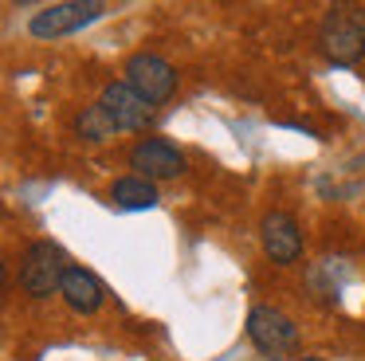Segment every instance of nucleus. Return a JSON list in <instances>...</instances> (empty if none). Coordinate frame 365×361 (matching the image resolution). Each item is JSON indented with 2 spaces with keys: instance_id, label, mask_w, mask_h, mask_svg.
<instances>
[{
  "instance_id": "f257e3e1",
  "label": "nucleus",
  "mask_w": 365,
  "mask_h": 361,
  "mask_svg": "<svg viewBox=\"0 0 365 361\" xmlns=\"http://www.w3.org/2000/svg\"><path fill=\"white\" fill-rule=\"evenodd\" d=\"M318 47L338 67L357 63L365 55V8H354V4L330 8L322 28H318Z\"/></svg>"
},
{
  "instance_id": "f03ea898",
  "label": "nucleus",
  "mask_w": 365,
  "mask_h": 361,
  "mask_svg": "<svg viewBox=\"0 0 365 361\" xmlns=\"http://www.w3.org/2000/svg\"><path fill=\"white\" fill-rule=\"evenodd\" d=\"M67 255L59 243L51 240H40L32 243V248L24 251V259H20V287H24V295L32 298H48L56 295L59 287H63V275H67Z\"/></svg>"
},
{
  "instance_id": "7ed1b4c3",
  "label": "nucleus",
  "mask_w": 365,
  "mask_h": 361,
  "mask_svg": "<svg viewBox=\"0 0 365 361\" xmlns=\"http://www.w3.org/2000/svg\"><path fill=\"white\" fill-rule=\"evenodd\" d=\"M103 12H106L103 0H63V4L40 8V12L28 20V31H32L36 39H59V36H71V31H83Z\"/></svg>"
},
{
  "instance_id": "20e7f679",
  "label": "nucleus",
  "mask_w": 365,
  "mask_h": 361,
  "mask_svg": "<svg viewBox=\"0 0 365 361\" xmlns=\"http://www.w3.org/2000/svg\"><path fill=\"white\" fill-rule=\"evenodd\" d=\"M247 337H252V345L263 353V357H283L287 350H294L299 345V326H294L291 318H287L279 306H252L247 310Z\"/></svg>"
},
{
  "instance_id": "39448f33",
  "label": "nucleus",
  "mask_w": 365,
  "mask_h": 361,
  "mask_svg": "<svg viewBox=\"0 0 365 361\" xmlns=\"http://www.w3.org/2000/svg\"><path fill=\"white\" fill-rule=\"evenodd\" d=\"M126 83L134 86L142 98H150L153 106L165 98H173L177 91V67L169 59H161V55L153 51H138L126 59Z\"/></svg>"
},
{
  "instance_id": "423d86ee",
  "label": "nucleus",
  "mask_w": 365,
  "mask_h": 361,
  "mask_svg": "<svg viewBox=\"0 0 365 361\" xmlns=\"http://www.w3.org/2000/svg\"><path fill=\"white\" fill-rule=\"evenodd\" d=\"M103 110L110 114L114 130H145L158 118V106L134 91L130 83H106L103 86Z\"/></svg>"
},
{
  "instance_id": "0eeeda50",
  "label": "nucleus",
  "mask_w": 365,
  "mask_h": 361,
  "mask_svg": "<svg viewBox=\"0 0 365 361\" xmlns=\"http://www.w3.org/2000/svg\"><path fill=\"white\" fill-rule=\"evenodd\" d=\"M259 243H263V255L279 267H291L299 263L302 255V228L291 212H267L259 224Z\"/></svg>"
},
{
  "instance_id": "6e6552de",
  "label": "nucleus",
  "mask_w": 365,
  "mask_h": 361,
  "mask_svg": "<svg viewBox=\"0 0 365 361\" xmlns=\"http://www.w3.org/2000/svg\"><path fill=\"white\" fill-rule=\"evenodd\" d=\"M130 169L145 180H169L185 173V153L169 138H142L130 149Z\"/></svg>"
},
{
  "instance_id": "1a4fd4ad",
  "label": "nucleus",
  "mask_w": 365,
  "mask_h": 361,
  "mask_svg": "<svg viewBox=\"0 0 365 361\" xmlns=\"http://www.w3.org/2000/svg\"><path fill=\"white\" fill-rule=\"evenodd\" d=\"M59 295H63V302L71 306L75 314H95L98 306H103L106 290H103V283H98L95 271H87V267H67Z\"/></svg>"
},
{
  "instance_id": "9d476101",
  "label": "nucleus",
  "mask_w": 365,
  "mask_h": 361,
  "mask_svg": "<svg viewBox=\"0 0 365 361\" xmlns=\"http://www.w3.org/2000/svg\"><path fill=\"white\" fill-rule=\"evenodd\" d=\"M110 200H114V208H122V212H145V208L158 204V185L145 180V177H118L110 185Z\"/></svg>"
},
{
  "instance_id": "9b49d317",
  "label": "nucleus",
  "mask_w": 365,
  "mask_h": 361,
  "mask_svg": "<svg viewBox=\"0 0 365 361\" xmlns=\"http://www.w3.org/2000/svg\"><path fill=\"white\" fill-rule=\"evenodd\" d=\"M75 130H79V138H87V141H106L110 133H118L114 122H110V114L103 110V102H95V106L83 110V114L75 118Z\"/></svg>"
},
{
  "instance_id": "f8f14e48",
  "label": "nucleus",
  "mask_w": 365,
  "mask_h": 361,
  "mask_svg": "<svg viewBox=\"0 0 365 361\" xmlns=\"http://www.w3.org/2000/svg\"><path fill=\"white\" fill-rule=\"evenodd\" d=\"M299 361H322V357H299Z\"/></svg>"
}]
</instances>
